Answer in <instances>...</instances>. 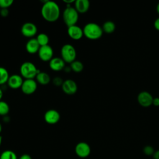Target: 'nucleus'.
<instances>
[{"label": "nucleus", "instance_id": "obj_1", "mask_svg": "<svg viewBox=\"0 0 159 159\" xmlns=\"http://www.w3.org/2000/svg\"><path fill=\"white\" fill-rule=\"evenodd\" d=\"M41 14L47 22H53L57 21L60 15V9L58 4L55 1L47 0L42 6Z\"/></svg>", "mask_w": 159, "mask_h": 159}, {"label": "nucleus", "instance_id": "obj_2", "mask_svg": "<svg viewBox=\"0 0 159 159\" xmlns=\"http://www.w3.org/2000/svg\"><path fill=\"white\" fill-rule=\"evenodd\" d=\"M84 35L91 40H96L99 39L102 35V29L98 24L94 22L86 24L83 29Z\"/></svg>", "mask_w": 159, "mask_h": 159}, {"label": "nucleus", "instance_id": "obj_3", "mask_svg": "<svg viewBox=\"0 0 159 159\" xmlns=\"http://www.w3.org/2000/svg\"><path fill=\"white\" fill-rule=\"evenodd\" d=\"M78 17V12L75 8L71 7V5H66V7L63 12V19L66 26L68 27L76 25Z\"/></svg>", "mask_w": 159, "mask_h": 159}, {"label": "nucleus", "instance_id": "obj_4", "mask_svg": "<svg viewBox=\"0 0 159 159\" xmlns=\"http://www.w3.org/2000/svg\"><path fill=\"white\" fill-rule=\"evenodd\" d=\"M40 71L30 61L24 62L20 67V73L22 77L26 79H34Z\"/></svg>", "mask_w": 159, "mask_h": 159}, {"label": "nucleus", "instance_id": "obj_5", "mask_svg": "<svg viewBox=\"0 0 159 159\" xmlns=\"http://www.w3.org/2000/svg\"><path fill=\"white\" fill-rule=\"evenodd\" d=\"M61 56L65 63H72L76 60V52L75 47L70 43L65 44L61 48Z\"/></svg>", "mask_w": 159, "mask_h": 159}, {"label": "nucleus", "instance_id": "obj_6", "mask_svg": "<svg viewBox=\"0 0 159 159\" xmlns=\"http://www.w3.org/2000/svg\"><path fill=\"white\" fill-rule=\"evenodd\" d=\"M38 55L42 61H50L53 58V50L49 45L42 46L39 50Z\"/></svg>", "mask_w": 159, "mask_h": 159}, {"label": "nucleus", "instance_id": "obj_7", "mask_svg": "<svg viewBox=\"0 0 159 159\" xmlns=\"http://www.w3.org/2000/svg\"><path fill=\"white\" fill-rule=\"evenodd\" d=\"M21 34L25 37L32 38L37 32V27L35 24L32 22H25L21 27Z\"/></svg>", "mask_w": 159, "mask_h": 159}, {"label": "nucleus", "instance_id": "obj_8", "mask_svg": "<svg viewBox=\"0 0 159 159\" xmlns=\"http://www.w3.org/2000/svg\"><path fill=\"white\" fill-rule=\"evenodd\" d=\"M22 91L27 95L33 94L37 88V84L34 79H26L24 80L21 86Z\"/></svg>", "mask_w": 159, "mask_h": 159}, {"label": "nucleus", "instance_id": "obj_9", "mask_svg": "<svg viewBox=\"0 0 159 159\" xmlns=\"http://www.w3.org/2000/svg\"><path fill=\"white\" fill-rule=\"evenodd\" d=\"M75 151L76 154L80 158H86L91 153V148L89 145L84 142H81L76 144Z\"/></svg>", "mask_w": 159, "mask_h": 159}, {"label": "nucleus", "instance_id": "obj_10", "mask_svg": "<svg viewBox=\"0 0 159 159\" xmlns=\"http://www.w3.org/2000/svg\"><path fill=\"white\" fill-rule=\"evenodd\" d=\"M61 88L63 91L68 95H72L74 94L78 89V86L76 82L71 79L66 80L63 81Z\"/></svg>", "mask_w": 159, "mask_h": 159}, {"label": "nucleus", "instance_id": "obj_11", "mask_svg": "<svg viewBox=\"0 0 159 159\" xmlns=\"http://www.w3.org/2000/svg\"><path fill=\"white\" fill-rule=\"evenodd\" d=\"M60 119L59 112L55 109H49L44 114L45 121L49 124H55L57 123Z\"/></svg>", "mask_w": 159, "mask_h": 159}, {"label": "nucleus", "instance_id": "obj_12", "mask_svg": "<svg viewBox=\"0 0 159 159\" xmlns=\"http://www.w3.org/2000/svg\"><path fill=\"white\" fill-rule=\"evenodd\" d=\"M152 96L147 91L140 93L137 96V101L139 104L143 107H148L153 103Z\"/></svg>", "mask_w": 159, "mask_h": 159}, {"label": "nucleus", "instance_id": "obj_13", "mask_svg": "<svg viewBox=\"0 0 159 159\" xmlns=\"http://www.w3.org/2000/svg\"><path fill=\"white\" fill-rule=\"evenodd\" d=\"M67 32L70 38L76 40H80L84 35L83 29L77 25L68 27Z\"/></svg>", "mask_w": 159, "mask_h": 159}, {"label": "nucleus", "instance_id": "obj_14", "mask_svg": "<svg viewBox=\"0 0 159 159\" xmlns=\"http://www.w3.org/2000/svg\"><path fill=\"white\" fill-rule=\"evenodd\" d=\"M24 80L21 75L14 74L9 76L7 81L8 86L12 89H17L21 88Z\"/></svg>", "mask_w": 159, "mask_h": 159}, {"label": "nucleus", "instance_id": "obj_15", "mask_svg": "<svg viewBox=\"0 0 159 159\" xmlns=\"http://www.w3.org/2000/svg\"><path fill=\"white\" fill-rule=\"evenodd\" d=\"M65 62L61 58L54 57L49 61V66L55 71H59L65 68Z\"/></svg>", "mask_w": 159, "mask_h": 159}, {"label": "nucleus", "instance_id": "obj_16", "mask_svg": "<svg viewBox=\"0 0 159 159\" xmlns=\"http://www.w3.org/2000/svg\"><path fill=\"white\" fill-rule=\"evenodd\" d=\"M40 46L37 40L35 38H31L25 44L26 51L31 54L38 53Z\"/></svg>", "mask_w": 159, "mask_h": 159}, {"label": "nucleus", "instance_id": "obj_17", "mask_svg": "<svg viewBox=\"0 0 159 159\" xmlns=\"http://www.w3.org/2000/svg\"><path fill=\"white\" fill-rule=\"evenodd\" d=\"M75 8L78 13H84L89 8V2L88 0H75Z\"/></svg>", "mask_w": 159, "mask_h": 159}, {"label": "nucleus", "instance_id": "obj_18", "mask_svg": "<svg viewBox=\"0 0 159 159\" xmlns=\"http://www.w3.org/2000/svg\"><path fill=\"white\" fill-rule=\"evenodd\" d=\"M37 81L42 84V85H46L48 84L50 81V77L49 75L43 71H40L36 76Z\"/></svg>", "mask_w": 159, "mask_h": 159}, {"label": "nucleus", "instance_id": "obj_19", "mask_svg": "<svg viewBox=\"0 0 159 159\" xmlns=\"http://www.w3.org/2000/svg\"><path fill=\"white\" fill-rule=\"evenodd\" d=\"M9 76L7 70L4 67L0 66V85L7 83Z\"/></svg>", "mask_w": 159, "mask_h": 159}, {"label": "nucleus", "instance_id": "obj_20", "mask_svg": "<svg viewBox=\"0 0 159 159\" xmlns=\"http://www.w3.org/2000/svg\"><path fill=\"white\" fill-rule=\"evenodd\" d=\"M39 44L40 45V47L42 46H45L47 45H48L49 42V37L47 34L45 33H40L39 34L37 38H36Z\"/></svg>", "mask_w": 159, "mask_h": 159}, {"label": "nucleus", "instance_id": "obj_21", "mask_svg": "<svg viewBox=\"0 0 159 159\" xmlns=\"http://www.w3.org/2000/svg\"><path fill=\"white\" fill-rule=\"evenodd\" d=\"M102 30L106 33L111 34L116 29L115 24L112 21H106L102 25Z\"/></svg>", "mask_w": 159, "mask_h": 159}, {"label": "nucleus", "instance_id": "obj_22", "mask_svg": "<svg viewBox=\"0 0 159 159\" xmlns=\"http://www.w3.org/2000/svg\"><path fill=\"white\" fill-rule=\"evenodd\" d=\"M83 67L84 66L83 63L78 60H75L74 61L70 63V68L71 70L76 73L82 71V70H83Z\"/></svg>", "mask_w": 159, "mask_h": 159}, {"label": "nucleus", "instance_id": "obj_23", "mask_svg": "<svg viewBox=\"0 0 159 159\" xmlns=\"http://www.w3.org/2000/svg\"><path fill=\"white\" fill-rule=\"evenodd\" d=\"M0 159H17V157L14 152L7 150L1 154Z\"/></svg>", "mask_w": 159, "mask_h": 159}, {"label": "nucleus", "instance_id": "obj_24", "mask_svg": "<svg viewBox=\"0 0 159 159\" xmlns=\"http://www.w3.org/2000/svg\"><path fill=\"white\" fill-rule=\"evenodd\" d=\"M9 112V106L8 104L3 101H0V116H4L7 115Z\"/></svg>", "mask_w": 159, "mask_h": 159}, {"label": "nucleus", "instance_id": "obj_25", "mask_svg": "<svg viewBox=\"0 0 159 159\" xmlns=\"http://www.w3.org/2000/svg\"><path fill=\"white\" fill-rule=\"evenodd\" d=\"M13 0H0V8L7 9L13 4Z\"/></svg>", "mask_w": 159, "mask_h": 159}, {"label": "nucleus", "instance_id": "obj_26", "mask_svg": "<svg viewBox=\"0 0 159 159\" xmlns=\"http://www.w3.org/2000/svg\"><path fill=\"white\" fill-rule=\"evenodd\" d=\"M143 152L147 155H153L155 152H154L153 148L152 146L147 145L143 148Z\"/></svg>", "mask_w": 159, "mask_h": 159}, {"label": "nucleus", "instance_id": "obj_27", "mask_svg": "<svg viewBox=\"0 0 159 159\" xmlns=\"http://www.w3.org/2000/svg\"><path fill=\"white\" fill-rule=\"evenodd\" d=\"M64 81H63L62 78H61L60 77H58V76H57L55 78H53V83L55 86H60L62 85Z\"/></svg>", "mask_w": 159, "mask_h": 159}, {"label": "nucleus", "instance_id": "obj_28", "mask_svg": "<svg viewBox=\"0 0 159 159\" xmlns=\"http://www.w3.org/2000/svg\"><path fill=\"white\" fill-rule=\"evenodd\" d=\"M0 15L2 17H6L9 15V11L7 9H1L0 11Z\"/></svg>", "mask_w": 159, "mask_h": 159}, {"label": "nucleus", "instance_id": "obj_29", "mask_svg": "<svg viewBox=\"0 0 159 159\" xmlns=\"http://www.w3.org/2000/svg\"><path fill=\"white\" fill-rule=\"evenodd\" d=\"M152 104H153L155 106H159V98H153Z\"/></svg>", "mask_w": 159, "mask_h": 159}, {"label": "nucleus", "instance_id": "obj_30", "mask_svg": "<svg viewBox=\"0 0 159 159\" xmlns=\"http://www.w3.org/2000/svg\"><path fill=\"white\" fill-rule=\"evenodd\" d=\"M19 159H32V157L29 154H23L20 157Z\"/></svg>", "mask_w": 159, "mask_h": 159}, {"label": "nucleus", "instance_id": "obj_31", "mask_svg": "<svg viewBox=\"0 0 159 159\" xmlns=\"http://www.w3.org/2000/svg\"><path fill=\"white\" fill-rule=\"evenodd\" d=\"M154 26L157 30H159V17L155 20L154 22Z\"/></svg>", "mask_w": 159, "mask_h": 159}, {"label": "nucleus", "instance_id": "obj_32", "mask_svg": "<svg viewBox=\"0 0 159 159\" xmlns=\"http://www.w3.org/2000/svg\"><path fill=\"white\" fill-rule=\"evenodd\" d=\"M153 156L154 159H159V150L155 152Z\"/></svg>", "mask_w": 159, "mask_h": 159}, {"label": "nucleus", "instance_id": "obj_33", "mask_svg": "<svg viewBox=\"0 0 159 159\" xmlns=\"http://www.w3.org/2000/svg\"><path fill=\"white\" fill-rule=\"evenodd\" d=\"M64 2H65L66 4V5H70L71 3L72 2H75V1L74 0H64L63 1Z\"/></svg>", "mask_w": 159, "mask_h": 159}, {"label": "nucleus", "instance_id": "obj_34", "mask_svg": "<svg viewBox=\"0 0 159 159\" xmlns=\"http://www.w3.org/2000/svg\"><path fill=\"white\" fill-rule=\"evenodd\" d=\"M2 96H3V92H2V90L1 89V88H0V101L2 98Z\"/></svg>", "mask_w": 159, "mask_h": 159}, {"label": "nucleus", "instance_id": "obj_35", "mask_svg": "<svg viewBox=\"0 0 159 159\" xmlns=\"http://www.w3.org/2000/svg\"><path fill=\"white\" fill-rule=\"evenodd\" d=\"M157 12L159 14V3L158 4V5H157Z\"/></svg>", "mask_w": 159, "mask_h": 159}, {"label": "nucleus", "instance_id": "obj_36", "mask_svg": "<svg viewBox=\"0 0 159 159\" xmlns=\"http://www.w3.org/2000/svg\"><path fill=\"white\" fill-rule=\"evenodd\" d=\"M1 142H2V137H1V135H0V145H1Z\"/></svg>", "mask_w": 159, "mask_h": 159}, {"label": "nucleus", "instance_id": "obj_37", "mask_svg": "<svg viewBox=\"0 0 159 159\" xmlns=\"http://www.w3.org/2000/svg\"><path fill=\"white\" fill-rule=\"evenodd\" d=\"M1 131H2V125H1V124L0 123V133L1 132Z\"/></svg>", "mask_w": 159, "mask_h": 159}, {"label": "nucleus", "instance_id": "obj_38", "mask_svg": "<svg viewBox=\"0 0 159 159\" xmlns=\"http://www.w3.org/2000/svg\"><path fill=\"white\" fill-rule=\"evenodd\" d=\"M0 11H1V8H0Z\"/></svg>", "mask_w": 159, "mask_h": 159}]
</instances>
